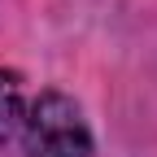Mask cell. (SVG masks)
Instances as JSON below:
<instances>
[{"mask_svg":"<svg viewBox=\"0 0 157 157\" xmlns=\"http://www.w3.org/2000/svg\"><path fill=\"white\" fill-rule=\"evenodd\" d=\"M26 157H96V140L83 109L66 92H39L22 118Z\"/></svg>","mask_w":157,"mask_h":157,"instance_id":"1","label":"cell"},{"mask_svg":"<svg viewBox=\"0 0 157 157\" xmlns=\"http://www.w3.org/2000/svg\"><path fill=\"white\" fill-rule=\"evenodd\" d=\"M26 101H22V78L13 70H0V140H9L13 131H22Z\"/></svg>","mask_w":157,"mask_h":157,"instance_id":"2","label":"cell"}]
</instances>
